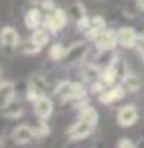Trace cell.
<instances>
[{
	"mask_svg": "<svg viewBox=\"0 0 144 148\" xmlns=\"http://www.w3.org/2000/svg\"><path fill=\"white\" fill-rule=\"evenodd\" d=\"M89 51H91V46H89V40L85 38L83 42H75V44H71V46L67 47L65 56H63V59L59 61L63 67H75V65H81L85 59L89 57Z\"/></svg>",
	"mask_w": 144,
	"mask_h": 148,
	"instance_id": "obj_1",
	"label": "cell"
},
{
	"mask_svg": "<svg viewBox=\"0 0 144 148\" xmlns=\"http://www.w3.org/2000/svg\"><path fill=\"white\" fill-rule=\"evenodd\" d=\"M67 20H69V16H67V10L63 8H53L51 12H45V20H44V26L45 28H49L51 30V34L56 36L59 34L63 28L67 26Z\"/></svg>",
	"mask_w": 144,
	"mask_h": 148,
	"instance_id": "obj_2",
	"label": "cell"
},
{
	"mask_svg": "<svg viewBox=\"0 0 144 148\" xmlns=\"http://www.w3.org/2000/svg\"><path fill=\"white\" fill-rule=\"evenodd\" d=\"M44 20H45V12L38 4V0H34L32 4L28 6V10L24 12V24H26V28L28 30H36L40 26H44Z\"/></svg>",
	"mask_w": 144,
	"mask_h": 148,
	"instance_id": "obj_3",
	"label": "cell"
},
{
	"mask_svg": "<svg viewBox=\"0 0 144 148\" xmlns=\"http://www.w3.org/2000/svg\"><path fill=\"white\" fill-rule=\"evenodd\" d=\"M140 113H138V107L136 105H122L121 109L117 111V125L122 128H130L138 123Z\"/></svg>",
	"mask_w": 144,
	"mask_h": 148,
	"instance_id": "obj_4",
	"label": "cell"
},
{
	"mask_svg": "<svg viewBox=\"0 0 144 148\" xmlns=\"http://www.w3.org/2000/svg\"><path fill=\"white\" fill-rule=\"evenodd\" d=\"M20 34H18V30L14 28V26H4L2 30H0V46L4 47V49H20Z\"/></svg>",
	"mask_w": 144,
	"mask_h": 148,
	"instance_id": "obj_5",
	"label": "cell"
},
{
	"mask_svg": "<svg viewBox=\"0 0 144 148\" xmlns=\"http://www.w3.org/2000/svg\"><path fill=\"white\" fill-rule=\"evenodd\" d=\"M93 132H95V126H91V125H87V123H83V121L77 119V123H73L67 128V138H69V142H79V140L89 138Z\"/></svg>",
	"mask_w": 144,
	"mask_h": 148,
	"instance_id": "obj_6",
	"label": "cell"
},
{
	"mask_svg": "<svg viewBox=\"0 0 144 148\" xmlns=\"http://www.w3.org/2000/svg\"><path fill=\"white\" fill-rule=\"evenodd\" d=\"M79 77H81V81L85 83V85H93V83H97V81L101 79V69L91 61V59H85L81 65H79Z\"/></svg>",
	"mask_w": 144,
	"mask_h": 148,
	"instance_id": "obj_7",
	"label": "cell"
},
{
	"mask_svg": "<svg viewBox=\"0 0 144 148\" xmlns=\"http://www.w3.org/2000/svg\"><path fill=\"white\" fill-rule=\"evenodd\" d=\"M119 46V38H117V30H103L95 40H93V47L95 49H117Z\"/></svg>",
	"mask_w": 144,
	"mask_h": 148,
	"instance_id": "obj_8",
	"label": "cell"
},
{
	"mask_svg": "<svg viewBox=\"0 0 144 148\" xmlns=\"http://www.w3.org/2000/svg\"><path fill=\"white\" fill-rule=\"evenodd\" d=\"M34 114L38 116V119H44V121H49L51 116H53V111H56V105L53 101L47 97V95H42L38 101H34Z\"/></svg>",
	"mask_w": 144,
	"mask_h": 148,
	"instance_id": "obj_9",
	"label": "cell"
},
{
	"mask_svg": "<svg viewBox=\"0 0 144 148\" xmlns=\"http://www.w3.org/2000/svg\"><path fill=\"white\" fill-rule=\"evenodd\" d=\"M10 138H12V144L24 146V144H30L32 140H36V134H34V128L30 125H18L12 130Z\"/></svg>",
	"mask_w": 144,
	"mask_h": 148,
	"instance_id": "obj_10",
	"label": "cell"
},
{
	"mask_svg": "<svg viewBox=\"0 0 144 148\" xmlns=\"http://www.w3.org/2000/svg\"><path fill=\"white\" fill-rule=\"evenodd\" d=\"M138 32L134 30L132 26H121L117 28V38H119V46L122 49H132L136 40H138Z\"/></svg>",
	"mask_w": 144,
	"mask_h": 148,
	"instance_id": "obj_11",
	"label": "cell"
},
{
	"mask_svg": "<svg viewBox=\"0 0 144 148\" xmlns=\"http://www.w3.org/2000/svg\"><path fill=\"white\" fill-rule=\"evenodd\" d=\"M124 95H126V89L122 87V83L109 85V87L99 95V103H103V105H115L117 101H121Z\"/></svg>",
	"mask_w": 144,
	"mask_h": 148,
	"instance_id": "obj_12",
	"label": "cell"
},
{
	"mask_svg": "<svg viewBox=\"0 0 144 148\" xmlns=\"http://www.w3.org/2000/svg\"><path fill=\"white\" fill-rule=\"evenodd\" d=\"M107 28H109L107 18H105V16H101V14H95V16H91V26H89V30L85 32V38L93 44V40H95L103 30H107Z\"/></svg>",
	"mask_w": 144,
	"mask_h": 148,
	"instance_id": "obj_13",
	"label": "cell"
},
{
	"mask_svg": "<svg viewBox=\"0 0 144 148\" xmlns=\"http://www.w3.org/2000/svg\"><path fill=\"white\" fill-rule=\"evenodd\" d=\"M117 56H119L117 49H97V53L93 56L91 61H93L99 69H105V67H109L112 61L117 59Z\"/></svg>",
	"mask_w": 144,
	"mask_h": 148,
	"instance_id": "obj_14",
	"label": "cell"
},
{
	"mask_svg": "<svg viewBox=\"0 0 144 148\" xmlns=\"http://www.w3.org/2000/svg\"><path fill=\"white\" fill-rule=\"evenodd\" d=\"M51 30L49 28H45V26H40V28H36V30H32V36H30V40H32L36 46L40 47H45L51 44Z\"/></svg>",
	"mask_w": 144,
	"mask_h": 148,
	"instance_id": "obj_15",
	"label": "cell"
},
{
	"mask_svg": "<svg viewBox=\"0 0 144 148\" xmlns=\"http://www.w3.org/2000/svg\"><path fill=\"white\" fill-rule=\"evenodd\" d=\"M77 119L83 121V123H87V125H91V126H95V128H97V125H99V113H97V109L91 107V105H85V107L79 109Z\"/></svg>",
	"mask_w": 144,
	"mask_h": 148,
	"instance_id": "obj_16",
	"label": "cell"
},
{
	"mask_svg": "<svg viewBox=\"0 0 144 148\" xmlns=\"http://www.w3.org/2000/svg\"><path fill=\"white\" fill-rule=\"evenodd\" d=\"M14 93H16V85L12 81H0V113L10 101H14Z\"/></svg>",
	"mask_w": 144,
	"mask_h": 148,
	"instance_id": "obj_17",
	"label": "cell"
},
{
	"mask_svg": "<svg viewBox=\"0 0 144 148\" xmlns=\"http://www.w3.org/2000/svg\"><path fill=\"white\" fill-rule=\"evenodd\" d=\"M71 93H73V81H59L53 87V97L61 103H69Z\"/></svg>",
	"mask_w": 144,
	"mask_h": 148,
	"instance_id": "obj_18",
	"label": "cell"
},
{
	"mask_svg": "<svg viewBox=\"0 0 144 148\" xmlns=\"http://www.w3.org/2000/svg\"><path fill=\"white\" fill-rule=\"evenodd\" d=\"M121 83H122V87L126 89L128 95L138 93V91H140V87H142V79H140V75H136V73H128Z\"/></svg>",
	"mask_w": 144,
	"mask_h": 148,
	"instance_id": "obj_19",
	"label": "cell"
},
{
	"mask_svg": "<svg viewBox=\"0 0 144 148\" xmlns=\"http://www.w3.org/2000/svg\"><path fill=\"white\" fill-rule=\"evenodd\" d=\"M67 16H69V20H73L75 24H77L79 20H83V18L87 16V10H85V6H83V2H81V0L71 2V4L67 6Z\"/></svg>",
	"mask_w": 144,
	"mask_h": 148,
	"instance_id": "obj_20",
	"label": "cell"
},
{
	"mask_svg": "<svg viewBox=\"0 0 144 148\" xmlns=\"http://www.w3.org/2000/svg\"><path fill=\"white\" fill-rule=\"evenodd\" d=\"M0 114H2L4 119H8V121H16V119H20V116L24 114V107L18 101H10L4 109H2Z\"/></svg>",
	"mask_w": 144,
	"mask_h": 148,
	"instance_id": "obj_21",
	"label": "cell"
},
{
	"mask_svg": "<svg viewBox=\"0 0 144 148\" xmlns=\"http://www.w3.org/2000/svg\"><path fill=\"white\" fill-rule=\"evenodd\" d=\"M26 85H30V87H34V89H38L42 95H45V93L49 91V83H47V79H45L42 73H32V75L28 77V83H26Z\"/></svg>",
	"mask_w": 144,
	"mask_h": 148,
	"instance_id": "obj_22",
	"label": "cell"
},
{
	"mask_svg": "<svg viewBox=\"0 0 144 148\" xmlns=\"http://www.w3.org/2000/svg\"><path fill=\"white\" fill-rule=\"evenodd\" d=\"M67 47L61 44V42H53V44H49V51H47V57L51 59V61H61L63 56H65Z\"/></svg>",
	"mask_w": 144,
	"mask_h": 148,
	"instance_id": "obj_23",
	"label": "cell"
},
{
	"mask_svg": "<svg viewBox=\"0 0 144 148\" xmlns=\"http://www.w3.org/2000/svg\"><path fill=\"white\" fill-rule=\"evenodd\" d=\"M112 65V69L117 71V75H119V81H122L130 71H128V63H126V59L124 57H121V56H117V59L111 63Z\"/></svg>",
	"mask_w": 144,
	"mask_h": 148,
	"instance_id": "obj_24",
	"label": "cell"
},
{
	"mask_svg": "<svg viewBox=\"0 0 144 148\" xmlns=\"http://www.w3.org/2000/svg\"><path fill=\"white\" fill-rule=\"evenodd\" d=\"M32 128H34V134H36V140H42V138L49 136V125H47V121H44V119H38V123Z\"/></svg>",
	"mask_w": 144,
	"mask_h": 148,
	"instance_id": "obj_25",
	"label": "cell"
},
{
	"mask_svg": "<svg viewBox=\"0 0 144 148\" xmlns=\"http://www.w3.org/2000/svg\"><path fill=\"white\" fill-rule=\"evenodd\" d=\"M44 47H40V46H36L32 40H28L26 44H20V51L22 53H26V56H36V53H40Z\"/></svg>",
	"mask_w": 144,
	"mask_h": 148,
	"instance_id": "obj_26",
	"label": "cell"
},
{
	"mask_svg": "<svg viewBox=\"0 0 144 148\" xmlns=\"http://www.w3.org/2000/svg\"><path fill=\"white\" fill-rule=\"evenodd\" d=\"M42 97V93L38 91V89H34V87H30V85H26V99L30 103H34V101H38Z\"/></svg>",
	"mask_w": 144,
	"mask_h": 148,
	"instance_id": "obj_27",
	"label": "cell"
},
{
	"mask_svg": "<svg viewBox=\"0 0 144 148\" xmlns=\"http://www.w3.org/2000/svg\"><path fill=\"white\" fill-rule=\"evenodd\" d=\"M132 49L136 51V56L144 61V36H138V40H136V44H134Z\"/></svg>",
	"mask_w": 144,
	"mask_h": 148,
	"instance_id": "obj_28",
	"label": "cell"
},
{
	"mask_svg": "<svg viewBox=\"0 0 144 148\" xmlns=\"http://www.w3.org/2000/svg\"><path fill=\"white\" fill-rule=\"evenodd\" d=\"M75 26H77L79 32H83V34H85V32L89 30V26H91V16H85V18H83V20H79Z\"/></svg>",
	"mask_w": 144,
	"mask_h": 148,
	"instance_id": "obj_29",
	"label": "cell"
},
{
	"mask_svg": "<svg viewBox=\"0 0 144 148\" xmlns=\"http://www.w3.org/2000/svg\"><path fill=\"white\" fill-rule=\"evenodd\" d=\"M117 146L119 148H134L138 146V142H134V140H130V138H119V142H117Z\"/></svg>",
	"mask_w": 144,
	"mask_h": 148,
	"instance_id": "obj_30",
	"label": "cell"
},
{
	"mask_svg": "<svg viewBox=\"0 0 144 148\" xmlns=\"http://www.w3.org/2000/svg\"><path fill=\"white\" fill-rule=\"evenodd\" d=\"M38 4L42 6V10H44V12H51L53 8H57V4L53 2V0H38Z\"/></svg>",
	"mask_w": 144,
	"mask_h": 148,
	"instance_id": "obj_31",
	"label": "cell"
},
{
	"mask_svg": "<svg viewBox=\"0 0 144 148\" xmlns=\"http://www.w3.org/2000/svg\"><path fill=\"white\" fill-rule=\"evenodd\" d=\"M0 81H2V67H0Z\"/></svg>",
	"mask_w": 144,
	"mask_h": 148,
	"instance_id": "obj_32",
	"label": "cell"
},
{
	"mask_svg": "<svg viewBox=\"0 0 144 148\" xmlns=\"http://www.w3.org/2000/svg\"><path fill=\"white\" fill-rule=\"evenodd\" d=\"M138 146H144V138H142V142H140V144H138Z\"/></svg>",
	"mask_w": 144,
	"mask_h": 148,
	"instance_id": "obj_33",
	"label": "cell"
}]
</instances>
